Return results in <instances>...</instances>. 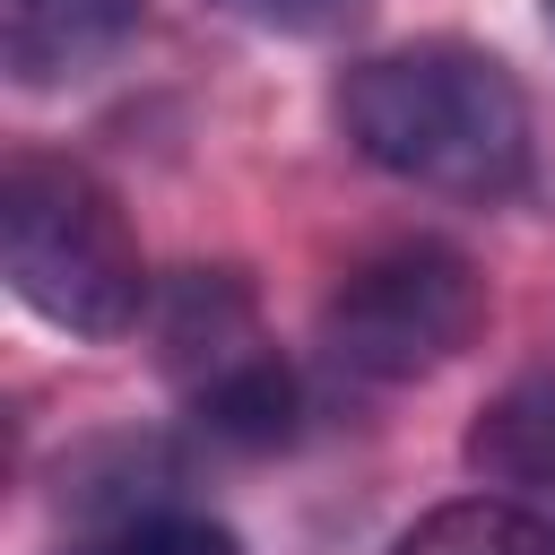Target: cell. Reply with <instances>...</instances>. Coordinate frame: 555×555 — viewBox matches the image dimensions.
<instances>
[{
    "label": "cell",
    "mask_w": 555,
    "mask_h": 555,
    "mask_svg": "<svg viewBox=\"0 0 555 555\" xmlns=\"http://www.w3.org/2000/svg\"><path fill=\"white\" fill-rule=\"evenodd\" d=\"M52 555H243V538L217 512H191L173 494V503H139V512H113V520H78Z\"/></svg>",
    "instance_id": "cell-8"
},
{
    "label": "cell",
    "mask_w": 555,
    "mask_h": 555,
    "mask_svg": "<svg viewBox=\"0 0 555 555\" xmlns=\"http://www.w3.org/2000/svg\"><path fill=\"white\" fill-rule=\"evenodd\" d=\"M191 425L225 451H278L304 434V382L278 364V347H260V356H243L191 390Z\"/></svg>",
    "instance_id": "cell-6"
},
{
    "label": "cell",
    "mask_w": 555,
    "mask_h": 555,
    "mask_svg": "<svg viewBox=\"0 0 555 555\" xmlns=\"http://www.w3.org/2000/svg\"><path fill=\"white\" fill-rule=\"evenodd\" d=\"M468 460L503 486H555V382L494 399V416L468 434Z\"/></svg>",
    "instance_id": "cell-9"
},
{
    "label": "cell",
    "mask_w": 555,
    "mask_h": 555,
    "mask_svg": "<svg viewBox=\"0 0 555 555\" xmlns=\"http://www.w3.org/2000/svg\"><path fill=\"white\" fill-rule=\"evenodd\" d=\"M382 555H555V512H538L520 494H460V503H434L425 520H408Z\"/></svg>",
    "instance_id": "cell-7"
},
{
    "label": "cell",
    "mask_w": 555,
    "mask_h": 555,
    "mask_svg": "<svg viewBox=\"0 0 555 555\" xmlns=\"http://www.w3.org/2000/svg\"><path fill=\"white\" fill-rule=\"evenodd\" d=\"M330 113L347 147L408 191L468 199V208H503L529 191V95L477 43L425 35V43L364 52L338 78Z\"/></svg>",
    "instance_id": "cell-1"
},
{
    "label": "cell",
    "mask_w": 555,
    "mask_h": 555,
    "mask_svg": "<svg viewBox=\"0 0 555 555\" xmlns=\"http://www.w3.org/2000/svg\"><path fill=\"white\" fill-rule=\"evenodd\" d=\"M147 0H0V61L26 95L104 69L139 35Z\"/></svg>",
    "instance_id": "cell-4"
},
{
    "label": "cell",
    "mask_w": 555,
    "mask_h": 555,
    "mask_svg": "<svg viewBox=\"0 0 555 555\" xmlns=\"http://www.w3.org/2000/svg\"><path fill=\"white\" fill-rule=\"evenodd\" d=\"M225 17H243V26H260V35H338V26H356L373 0H217Z\"/></svg>",
    "instance_id": "cell-10"
},
{
    "label": "cell",
    "mask_w": 555,
    "mask_h": 555,
    "mask_svg": "<svg viewBox=\"0 0 555 555\" xmlns=\"http://www.w3.org/2000/svg\"><path fill=\"white\" fill-rule=\"evenodd\" d=\"M260 347H269V338H260L251 295H243L234 269H191V278L165 286V304H156V356H165V373H173L182 390L217 382L225 364H243V356H260Z\"/></svg>",
    "instance_id": "cell-5"
},
{
    "label": "cell",
    "mask_w": 555,
    "mask_h": 555,
    "mask_svg": "<svg viewBox=\"0 0 555 555\" xmlns=\"http://www.w3.org/2000/svg\"><path fill=\"white\" fill-rule=\"evenodd\" d=\"M486 321V278L460 243L442 234H399L382 251H364L312 321V356L330 382L347 390H399L442 373Z\"/></svg>",
    "instance_id": "cell-3"
},
{
    "label": "cell",
    "mask_w": 555,
    "mask_h": 555,
    "mask_svg": "<svg viewBox=\"0 0 555 555\" xmlns=\"http://www.w3.org/2000/svg\"><path fill=\"white\" fill-rule=\"evenodd\" d=\"M538 9H546V26H555V0H538Z\"/></svg>",
    "instance_id": "cell-11"
},
{
    "label": "cell",
    "mask_w": 555,
    "mask_h": 555,
    "mask_svg": "<svg viewBox=\"0 0 555 555\" xmlns=\"http://www.w3.org/2000/svg\"><path fill=\"white\" fill-rule=\"evenodd\" d=\"M0 269L17 304L69 338H121L147 312V260L113 191L61 156H17L0 173Z\"/></svg>",
    "instance_id": "cell-2"
}]
</instances>
